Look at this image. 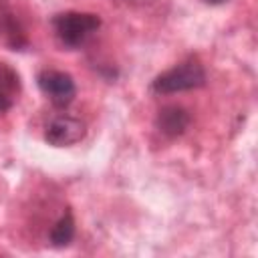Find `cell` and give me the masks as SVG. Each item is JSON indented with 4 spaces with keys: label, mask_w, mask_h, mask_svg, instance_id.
<instances>
[{
    "label": "cell",
    "mask_w": 258,
    "mask_h": 258,
    "mask_svg": "<svg viewBox=\"0 0 258 258\" xmlns=\"http://www.w3.org/2000/svg\"><path fill=\"white\" fill-rule=\"evenodd\" d=\"M206 83V71L198 58H187L173 69L161 73L151 83V91L155 95H171L181 91L198 89Z\"/></svg>",
    "instance_id": "cell-1"
},
{
    "label": "cell",
    "mask_w": 258,
    "mask_h": 258,
    "mask_svg": "<svg viewBox=\"0 0 258 258\" xmlns=\"http://www.w3.org/2000/svg\"><path fill=\"white\" fill-rule=\"evenodd\" d=\"M52 26H54V32H56L62 46L77 48L101 26V18L93 12L71 10V12L56 14L52 18Z\"/></svg>",
    "instance_id": "cell-2"
},
{
    "label": "cell",
    "mask_w": 258,
    "mask_h": 258,
    "mask_svg": "<svg viewBox=\"0 0 258 258\" xmlns=\"http://www.w3.org/2000/svg\"><path fill=\"white\" fill-rule=\"evenodd\" d=\"M38 87L40 91L50 99L54 107H67L77 93L75 81L69 73L62 71H42L38 75Z\"/></svg>",
    "instance_id": "cell-3"
},
{
    "label": "cell",
    "mask_w": 258,
    "mask_h": 258,
    "mask_svg": "<svg viewBox=\"0 0 258 258\" xmlns=\"http://www.w3.org/2000/svg\"><path fill=\"white\" fill-rule=\"evenodd\" d=\"M87 133V127L81 119L77 117H69V115H60L54 117L46 129H44V141L52 147H69L79 143Z\"/></svg>",
    "instance_id": "cell-4"
},
{
    "label": "cell",
    "mask_w": 258,
    "mask_h": 258,
    "mask_svg": "<svg viewBox=\"0 0 258 258\" xmlns=\"http://www.w3.org/2000/svg\"><path fill=\"white\" fill-rule=\"evenodd\" d=\"M0 44L8 46L10 50H22L28 46L26 28L18 12L6 0H0Z\"/></svg>",
    "instance_id": "cell-5"
},
{
    "label": "cell",
    "mask_w": 258,
    "mask_h": 258,
    "mask_svg": "<svg viewBox=\"0 0 258 258\" xmlns=\"http://www.w3.org/2000/svg\"><path fill=\"white\" fill-rule=\"evenodd\" d=\"M187 125H189V113L177 105H167V107L159 109V113L155 117V127L167 137L181 135L187 129Z\"/></svg>",
    "instance_id": "cell-6"
},
{
    "label": "cell",
    "mask_w": 258,
    "mask_h": 258,
    "mask_svg": "<svg viewBox=\"0 0 258 258\" xmlns=\"http://www.w3.org/2000/svg\"><path fill=\"white\" fill-rule=\"evenodd\" d=\"M18 91H20L18 73L12 67L0 62V113L8 111L14 105Z\"/></svg>",
    "instance_id": "cell-7"
},
{
    "label": "cell",
    "mask_w": 258,
    "mask_h": 258,
    "mask_svg": "<svg viewBox=\"0 0 258 258\" xmlns=\"http://www.w3.org/2000/svg\"><path fill=\"white\" fill-rule=\"evenodd\" d=\"M75 238V220L73 214L67 212L50 230V244L56 248H62L67 244H71V240Z\"/></svg>",
    "instance_id": "cell-8"
},
{
    "label": "cell",
    "mask_w": 258,
    "mask_h": 258,
    "mask_svg": "<svg viewBox=\"0 0 258 258\" xmlns=\"http://www.w3.org/2000/svg\"><path fill=\"white\" fill-rule=\"evenodd\" d=\"M204 2H208V4H222V2H226V0H204Z\"/></svg>",
    "instance_id": "cell-9"
}]
</instances>
